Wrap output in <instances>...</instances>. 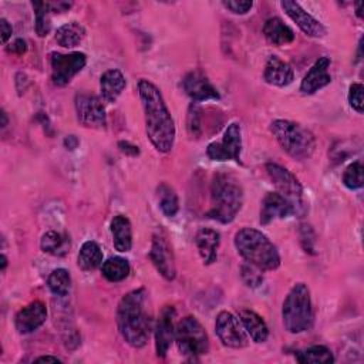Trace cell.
<instances>
[{
  "label": "cell",
  "instance_id": "obj_1",
  "mask_svg": "<svg viewBox=\"0 0 364 364\" xmlns=\"http://www.w3.org/2000/svg\"><path fill=\"white\" fill-rule=\"evenodd\" d=\"M138 94L145 117V132L152 146L162 154L169 152L175 142V122L159 88L149 80L138 81Z\"/></svg>",
  "mask_w": 364,
  "mask_h": 364
},
{
  "label": "cell",
  "instance_id": "obj_2",
  "mask_svg": "<svg viewBox=\"0 0 364 364\" xmlns=\"http://www.w3.org/2000/svg\"><path fill=\"white\" fill-rule=\"evenodd\" d=\"M117 326L125 340L134 348H142L151 336L152 320L146 309V291L144 287L128 291L117 307Z\"/></svg>",
  "mask_w": 364,
  "mask_h": 364
},
{
  "label": "cell",
  "instance_id": "obj_3",
  "mask_svg": "<svg viewBox=\"0 0 364 364\" xmlns=\"http://www.w3.org/2000/svg\"><path fill=\"white\" fill-rule=\"evenodd\" d=\"M233 243L242 259L262 272L276 270L280 266V255L276 245L257 229H239L235 233Z\"/></svg>",
  "mask_w": 364,
  "mask_h": 364
},
{
  "label": "cell",
  "instance_id": "obj_4",
  "mask_svg": "<svg viewBox=\"0 0 364 364\" xmlns=\"http://www.w3.org/2000/svg\"><path fill=\"white\" fill-rule=\"evenodd\" d=\"M210 205L208 218L230 223L243 205V189L237 179L229 173H216L210 182Z\"/></svg>",
  "mask_w": 364,
  "mask_h": 364
},
{
  "label": "cell",
  "instance_id": "obj_5",
  "mask_svg": "<svg viewBox=\"0 0 364 364\" xmlns=\"http://www.w3.org/2000/svg\"><path fill=\"white\" fill-rule=\"evenodd\" d=\"M282 318L284 328L291 334H300L313 327L314 311L307 284L296 283L290 289L283 301Z\"/></svg>",
  "mask_w": 364,
  "mask_h": 364
},
{
  "label": "cell",
  "instance_id": "obj_6",
  "mask_svg": "<svg viewBox=\"0 0 364 364\" xmlns=\"http://www.w3.org/2000/svg\"><path fill=\"white\" fill-rule=\"evenodd\" d=\"M270 132L282 149L297 161L310 158L316 149L314 135L299 122L289 119H274L270 122Z\"/></svg>",
  "mask_w": 364,
  "mask_h": 364
},
{
  "label": "cell",
  "instance_id": "obj_7",
  "mask_svg": "<svg viewBox=\"0 0 364 364\" xmlns=\"http://www.w3.org/2000/svg\"><path fill=\"white\" fill-rule=\"evenodd\" d=\"M175 341L179 351L191 358L203 355L209 350V337L195 316H186L175 326Z\"/></svg>",
  "mask_w": 364,
  "mask_h": 364
},
{
  "label": "cell",
  "instance_id": "obj_8",
  "mask_svg": "<svg viewBox=\"0 0 364 364\" xmlns=\"http://www.w3.org/2000/svg\"><path fill=\"white\" fill-rule=\"evenodd\" d=\"M266 171L276 188V192L291 203L296 215H304L307 212V203L304 200L303 186L299 179L287 168L274 162H267Z\"/></svg>",
  "mask_w": 364,
  "mask_h": 364
},
{
  "label": "cell",
  "instance_id": "obj_9",
  "mask_svg": "<svg viewBox=\"0 0 364 364\" xmlns=\"http://www.w3.org/2000/svg\"><path fill=\"white\" fill-rule=\"evenodd\" d=\"M50 64L53 82L58 87H64L85 67L87 55L80 51L70 54L53 51L50 53Z\"/></svg>",
  "mask_w": 364,
  "mask_h": 364
},
{
  "label": "cell",
  "instance_id": "obj_10",
  "mask_svg": "<svg viewBox=\"0 0 364 364\" xmlns=\"http://www.w3.org/2000/svg\"><path fill=\"white\" fill-rule=\"evenodd\" d=\"M242 151V129L237 122L228 125L222 141L210 142L206 148V155L212 161H236L240 164Z\"/></svg>",
  "mask_w": 364,
  "mask_h": 364
},
{
  "label": "cell",
  "instance_id": "obj_11",
  "mask_svg": "<svg viewBox=\"0 0 364 364\" xmlns=\"http://www.w3.org/2000/svg\"><path fill=\"white\" fill-rule=\"evenodd\" d=\"M149 259L164 279H166L169 282L175 279L176 266H175L173 250L168 240L166 233L162 229H156L152 235Z\"/></svg>",
  "mask_w": 364,
  "mask_h": 364
},
{
  "label": "cell",
  "instance_id": "obj_12",
  "mask_svg": "<svg viewBox=\"0 0 364 364\" xmlns=\"http://www.w3.org/2000/svg\"><path fill=\"white\" fill-rule=\"evenodd\" d=\"M77 121L85 128L101 129L107 125V115L102 101L88 92H78L74 100Z\"/></svg>",
  "mask_w": 364,
  "mask_h": 364
},
{
  "label": "cell",
  "instance_id": "obj_13",
  "mask_svg": "<svg viewBox=\"0 0 364 364\" xmlns=\"http://www.w3.org/2000/svg\"><path fill=\"white\" fill-rule=\"evenodd\" d=\"M215 331L220 343L229 348H243L249 344L240 320L230 311L223 310L216 316Z\"/></svg>",
  "mask_w": 364,
  "mask_h": 364
},
{
  "label": "cell",
  "instance_id": "obj_14",
  "mask_svg": "<svg viewBox=\"0 0 364 364\" xmlns=\"http://www.w3.org/2000/svg\"><path fill=\"white\" fill-rule=\"evenodd\" d=\"M280 6L306 36L313 38H321L327 34V28L310 13H307L297 1L283 0Z\"/></svg>",
  "mask_w": 364,
  "mask_h": 364
},
{
  "label": "cell",
  "instance_id": "obj_15",
  "mask_svg": "<svg viewBox=\"0 0 364 364\" xmlns=\"http://www.w3.org/2000/svg\"><path fill=\"white\" fill-rule=\"evenodd\" d=\"M182 88L186 92V95L195 102L220 98L218 90L212 85L208 77L199 70H193L183 77Z\"/></svg>",
  "mask_w": 364,
  "mask_h": 364
},
{
  "label": "cell",
  "instance_id": "obj_16",
  "mask_svg": "<svg viewBox=\"0 0 364 364\" xmlns=\"http://www.w3.org/2000/svg\"><path fill=\"white\" fill-rule=\"evenodd\" d=\"M175 309L172 306H165L159 314L156 328H155V351L156 355L164 358L168 354L172 343L175 341Z\"/></svg>",
  "mask_w": 364,
  "mask_h": 364
},
{
  "label": "cell",
  "instance_id": "obj_17",
  "mask_svg": "<svg viewBox=\"0 0 364 364\" xmlns=\"http://www.w3.org/2000/svg\"><path fill=\"white\" fill-rule=\"evenodd\" d=\"M47 320V307L43 301L34 300L18 310L14 317L16 330L20 334H28L40 328Z\"/></svg>",
  "mask_w": 364,
  "mask_h": 364
},
{
  "label": "cell",
  "instance_id": "obj_18",
  "mask_svg": "<svg viewBox=\"0 0 364 364\" xmlns=\"http://www.w3.org/2000/svg\"><path fill=\"white\" fill-rule=\"evenodd\" d=\"M330 64L331 61L328 57L326 55L320 57L303 77L300 84V91L306 95H310L324 88L326 85H328L331 82V75L328 73Z\"/></svg>",
  "mask_w": 364,
  "mask_h": 364
},
{
  "label": "cell",
  "instance_id": "obj_19",
  "mask_svg": "<svg viewBox=\"0 0 364 364\" xmlns=\"http://www.w3.org/2000/svg\"><path fill=\"white\" fill-rule=\"evenodd\" d=\"M296 215L294 208L277 192H267L262 200L260 208V223L269 225L274 219H286Z\"/></svg>",
  "mask_w": 364,
  "mask_h": 364
},
{
  "label": "cell",
  "instance_id": "obj_20",
  "mask_svg": "<svg viewBox=\"0 0 364 364\" xmlns=\"http://www.w3.org/2000/svg\"><path fill=\"white\" fill-rule=\"evenodd\" d=\"M263 80L274 87H287L293 82L294 73L289 63L277 55H270L264 65Z\"/></svg>",
  "mask_w": 364,
  "mask_h": 364
},
{
  "label": "cell",
  "instance_id": "obj_21",
  "mask_svg": "<svg viewBox=\"0 0 364 364\" xmlns=\"http://www.w3.org/2000/svg\"><path fill=\"white\" fill-rule=\"evenodd\" d=\"M195 245L205 264H212L218 259L220 235L215 229L200 228L195 233Z\"/></svg>",
  "mask_w": 364,
  "mask_h": 364
},
{
  "label": "cell",
  "instance_id": "obj_22",
  "mask_svg": "<svg viewBox=\"0 0 364 364\" xmlns=\"http://www.w3.org/2000/svg\"><path fill=\"white\" fill-rule=\"evenodd\" d=\"M125 87H127V80L124 74L117 68L107 70L100 78L101 98L107 104L115 102L118 97L122 94V91L125 90Z\"/></svg>",
  "mask_w": 364,
  "mask_h": 364
},
{
  "label": "cell",
  "instance_id": "obj_23",
  "mask_svg": "<svg viewBox=\"0 0 364 364\" xmlns=\"http://www.w3.org/2000/svg\"><path fill=\"white\" fill-rule=\"evenodd\" d=\"M109 230L115 250L121 253L129 252L132 247V226L129 219L124 215L114 216L109 225Z\"/></svg>",
  "mask_w": 364,
  "mask_h": 364
},
{
  "label": "cell",
  "instance_id": "obj_24",
  "mask_svg": "<svg viewBox=\"0 0 364 364\" xmlns=\"http://www.w3.org/2000/svg\"><path fill=\"white\" fill-rule=\"evenodd\" d=\"M239 320L245 331L255 343H264L269 338V327L262 316H259L256 311L250 309H240Z\"/></svg>",
  "mask_w": 364,
  "mask_h": 364
},
{
  "label": "cell",
  "instance_id": "obj_25",
  "mask_svg": "<svg viewBox=\"0 0 364 364\" xmlns=\"http://www.w3.org/2000/svg\"><path fill=\"white\" fill-rule=\"evenodd\" d=\"M262 31L266 40L276 47L290 44L294 40V31L279 17L267 18L263 24Z\"/></svg>",
  "mask_w": 364,
  "mask_h": 364
},
{
  "label": "cell",
  "instance_id": "obj_26",
  "mask_svg": "<svg viewBox=\"0 0 364 364\" xmlns=\"http://www.w3.org/2000/svg\"><path fill=\"white\" fill-rule=\"evenodd\" d=\"M102 250L100 245L94 240H87L80 247L78 256H77V264L84 272L95 270L102 264Z\"/></svg>",
  "mask_w": 364,
  "mask_h": 364
},
{
  "label": "cell",
  "instance_id": "obj_27",
  "mask_svg": "<svg viewBox=\"0 0 364 364\" xmlns=\"http://www.w3.org/2000/svg\"><path fill=\"white\" fill-rule=\"evenodd\" d=\"M85 37V28L78 21H70L60 26L55 31V41L64 48H73L78 46Z\"/></svg>",
  "mask_w": 364,
  "mask_h": 364
},
{
  "label": "cell",
  "instance_id": "obj_28",
  "mask_svg": "<svg viewBox=\"0 0 364 364\" xmlns=\"http://www.w3.org/2000/svg\"><path fill=\"white\" fill-rule=\"evenodd\" d=\"M129 272H131V266H129L128 260L121 256L109 257L105 262H102V264H101L102 276L108 282H112V283L122 282L124 279L128 277Z\"/></svg>",
  "mask_w": 364,
  "mask_h": 364
},
{
  "label": "cell",
  "instance_id": "obj_29",
  "mask_svg": "<svg viewBox=\"0 0 364 364\" xmlns=\"http://www.w3.org/2000/svg\"><path fill=\"white\" fill-rule=\"evenodd\" d=\"M40 247L44 253L53 255V256H63L70 249V239L55 230H48L41 236Z\"/></svg>",
  "mask_w": 364,
  "mask_h": 364
},
{
  "label": "cell",
  "instance_id": "obj_30",
  "mask_svg": "<svg viewBox=\"0 0 364 364\" xmlns=\"http://www.w3.org/2000/svg\"><path fill=\"white\" fill-rule=\"evenodd\" d=\"M156 198H158L159 209L165 216L173 218L178 213L179 200L175 189L171 185H168L166 182L159 183L156 188Z\"/></svg>",
  "mask_w": 364,
  "mask_h": 364
},
{
  "label": "cell",
  "instance_id": "obj_31",
  "mask_svg": "<svg viewBox=\"0 0 364 364\" xmlns=\"http://www.w3.org/2000/svg\"><path fill=\"white\" fill-rule=\"evenodd\" d=\"M294 358L301 364H327L334 363V355L326 346H311L306 350L297 351Z\"/></svg>",
  "mask_w": 364,
  "mask_h": 364
},
{
  "label": "cell",
  "instance_id": "obj_32",
  "mask_svg": "<svg viewBox=\"0 0 364 364\" xmlns=\"http://www.w3.org/2000/svg\"><path fill=\"white\" fill-rule=\"evenodd\" d=\"M47 286L53 294L67 296L70 291V287H71L70 272L63 267L53 270L47 279Z\"/></svg>",
  "mask_w": 364,
  "mask_h": 364
},
{
  "label": "cell",
  "instance_id": "obj_33",
  "mask_svg": "<svg viewBox=\"0 0 364 364\" xmlns=\"http://www.w3.org/2000/svg\"><path fill=\"white\" fill-rule=\"evenodd\" d=\"M33 9H34V16H36V33L38 37H46L50 31L51 23H50V3L48 1H33Z\"/></svg>",
  "mask_w": 364,
  "mask_h": 364
},
{
  "label": "cell",
  "instance_id": "obj_34",
  "mask_svg": "<svg viewBox=\"0 0 364 364\" xmlns=\"http://www.w3.org/2000/svg\"><path fill=\"white\" fill-rule=\"evenodd\" d=\"M363 164L360 161H355L353 164H350L344 173H343V183L346 188L355 191L360 189L363 186Z\"/></svg>",
  "mask_w": 364,
  "mask_h": 364
},
{
  "label": "cell",
  "instance_id": "obj_35",
  "mask_svg": "<svg viewBox=\"0 0 364 364\" xmlns=\"http://www.w3.org/2000/svg\"><path fill=\"white\" fill-rule=\"evenodd\" d=\"M240 277L243 280V283L249 287H257L262 284L263 282V274H262V270L257 269L256 266L245 262L242 266H240Z\"/></svg>",
  "mask_w": 364,
  "mask_h": 364
},
{
  "label": "cell",
  "instance_id": "obj_36",
  "mask_svg": "<svg viewBox=\"0 0 364 364\" xmlns=\"http://www.w3.org/2000/svg\"><path fill=\"white\" fill-rule=\"evenodd\" d=\"M363 91H364V87L360 82H353L348 90V102H350L351 108L355 109L358 114H363V111H364Z\"/></svg>",
  "mask_w": 364,
  "mask_h": 364
},
{
  "label": "cell",
  "instance_id": "obj_37",
  "mask_svg": "<svg viewBox=\"0 0 364 364\" xmlns=\"http://www.w3.org/2000/svg\"><path fill=\"white\" fill-rule=\"evenodd\" d=\"M188 131L193 136H199L202 132V125H200V109L196 104H191L189 112H188Z\"/></svg>",
  "mask_w": 364,
  "mask_h": 364
},
{
  "label": "cell",
  "instance_id": "obj_38",
  "mask_svg": "<svg viewBox=\"0 0 364 364\" xmlns=\"http://www.w3.org/2000/svg\"><path fill=\"white\" fill-rule=\"evenodd\" d=\"M223 7H226L233 14H246L253 7V1H237V0H228L222 1Z\"/></svg>",
  "mask_w": 364,
  "mask_h": 364
},
{
  "label": "cell",
  "instance_id": "obj_39",
  "mask_svg": "<svg viewBox=\"0 0 364 364\" xmlns=\"http://www.w3.org/2000/svg\"><path fill=\"white\" fill-rule=\"evenodd\" d=\"M118 148L121 152H124L125 155H129V156H136L139 155V148L128 141H119L118 142Z\"/></svg>",
  "mask_w": 364,
  "mask_h": 364
},
{
  "label": "cell",
  "instance_id": "obj_40",
  "mask_svg": "<svg viewBox=\"0 0 364 364\" xmlns=\"http://www.w3.org/2000/svg\"><path fill=\"white\" fill-rule=\"evenodd\" d=\"M0 28H1V41L6 44L7 40L11 37L13 27L6 18H0Z\"/></svg>",
  "mask_w": 364,
  "mask_h": 364
},
{
  "label": "cell",
  "instance_id": "obj_41",
  "mask_svg": "<svg viewBox=\"0 0 364 364\" xmlns=\"http://www.w3.org/2000/svg\"><path fill=\"white\" fill-rule=\"evenodd\" d=\"M26 50H27V46H26V41L24 40H21V38H17L13 44H11V47H9V51H13V53H16V54H23V53H26Z\"/></svg>",
  "mask_w": 364,
  "mask_h": 364
},
{
  "label": "cell",
  "instance_id": "obj_42",
  "mask_svg": "<svg viewBox=\"0 0 364 364\" xmlns=\"http://www.w3.org/2000/svg\"><path fill=\"white\" fill-rule=\"evenodd\" d=\"M64 145L67 149H75L78 146V138L75 135H68L64 139Z\"/></svg>",
  "mask_w": 364,
  "mask_h": 364
},
{
  "label": "cell",
  "instance_id": "obj_43",
  "mask_svg": "<svg viewBox=\"0 0 364 364\" xmlns=\"http://www.w3.org/2000/svg\"><path fill=\"white\" fill-rule=\"evenodd\" d=\"M34 361L36 363H43V361H46V363H61V360L58 357H54V355H43V357L36 358Z\"/></svg>",
  "mask_w": 364,
  "mask_h": 364
},
{
  "label": "cell",
  "instance_id": "obj_44",
  "mask_svg": "<svg viewBox=\"0 0 364 364\" xmlns=\"http://www.w3.org/2000/svg\"><path fill=\"white\" fill-rule=\"evenodd\" d=\"M363 6H364V3H363V1L355 3V14H357V17H360V18L363 17V13H361V11H363V10H361V7H363Z\"/></svg>",
  "mask_w": 364,
  "mask_h": 364
},
{
  "label": "cell",
  "instance_id": "obj_45",
  "mask_svg": "<svg viewBox=\"0 0 364 364\" xmlns=\"http://www.w3.org/2000/svg\"><path fill=\"white\" fill-rule=\"evenodd\" d=\"M1 119H3V121H1V127L4 128V127L7 125V115H6L4 111H1Z\"/></svg>",
  "mask_w": 364,
  "mask_h": 364
},
{
  "label": "cell",
  "instance_id": "obj_46",
  "mask_svg": "<svg viewBox=\"0 0 364 364\" xmlns=\"http://www.w3.org/2000/svg\"><path fill=\"white\" fill-rule=\"evenodd\" d=\"M6 266H7V257H6L4 255H1V270H3V272H4Z\"/></svg>",
  "mask_w": 364,
  "mask_h": 364
}]
</instances>
